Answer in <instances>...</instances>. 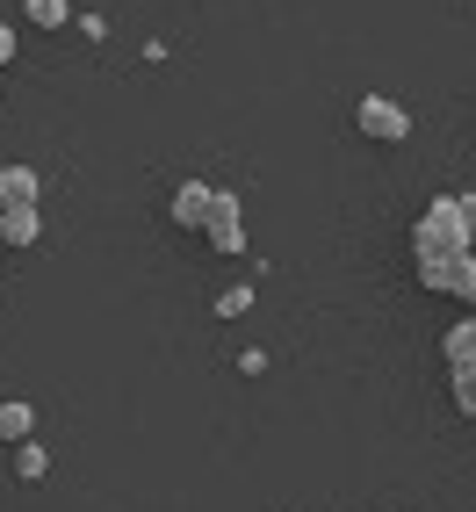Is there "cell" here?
I'll return each instance as SVG.
<instances>
[{"instance_id": "cell-7", "label": "cell", "mask_w": 476, "mask_h": 512, "mask_svg": "<svg viewBox=\"0 0 476 512\" xmlns=\"http://www.w3.org/2000/svg\"><path fill=\"white\" fill-rule=\"evenodd\" d=\"M22 15L37 29H65V22H73V0H22Z\"/></svg>"}, {"instance_id": "cell-5", "label": "cell", "mask_w": 476, "mask_h": 512, "mask_svg": "<svg viewBox=\"0 0 476 512\" xmlns=\"http://www.w3.org/2000/svg\"><path fill=\"white\" fill-rule=\"evenodd\" d=\"M44 181H37V166H0V210H15V202H37Z\"/></svg>"}, {"instance_id": "cell-9", "label": "cell", "mask_w": 476, "mask_h": 512, "mask_svg": "<svg viewBox=\"0 0 476 512\" xmlns=\"http://www.w3.org/2000/svg\"><path fill=\"white\" fill-rule=\"evenodd\" d=\"M448 296L476 303V253H455V260H448Z\"/></svg>"}, {"instance_id": "cell-13", "label": "cell", "mask_w": 476, "mask_h": 512, "mask_svg": "<svg viewBox=\"0 0 476 512\" xmlns=\"http://www.w3.org/2000/svg\"><path fill=\"white\" fill-rule=\"evenodd\" d=\"M455 202H462V217H469V224H476V188H469V195H455Z\"/></svg>"}, {"instance_id": "cell-1", "label": "cell", "mask_w": 476, "mask_h": 512, "mask_svg": "<svg viewBox=\"0 0 476 512\" xmlns=\"http://www.w3.org/2000/svg\"><path fill=\"white\" fill-rule=\"evenodd\" d=\"M469 238H476V224L462 217V202H455V195H433V202H426V217L412 224V260H448V253H469Z\"/></svg>"}, {"instance_id": "cell-12", "label": "cell", "mask_w": 476, "mask_h": 512, "mask_svg": "<svg viewBox=\"0 0 476 512\" xmlns=\"http://www.w3.org/2000/svg\"><path fill=\"white\" fill-rule=\"evenodd\" d=\"M0 65H15V29L0 22Z\"/></svg>"}, {"instance_id": "cell-6", "label": "cell", "mask_w": 476, "mask_h": 512, "mask_svg": "<svg viewBox=\"0 0 476 512\" xmlns=\"http://www.w3.org/2000/svg\"><path fill=\"white\" fill-rule=\"evenodd\" d=\"M448 390H455V412L476 419V361H455L448 368Z\"/></svg>"}, {"instance_id": "cell-8", "label": "cell", "mask_w": 476, "mask_h": 512, "mask_svg": "<svg viewBox=\"0 0 476 512\" xmlns=\"http://www.w3.org/2000/svg\"><path fill=\"white\" fill-rule=\"evenodd\" d=\"M44 469H51V455L37 448V440H15V476L22 484H44Z\"/></svg>"}, {"instance_id": "cell-11", "label": "cell", "mask_w": 476, "mask_h": 512, "mask_svg": "<svg viewBox=\"0 0 476 512\" xmlns=\"http://www.w3.org/2000/svg\"><path fill=\"white\" fill-rule=\"evenodd\" d=\"M253 311V289H224L217 296V318H246Z\"/></svg>"}, {"instance_id": "cell-10", "label": "cell", "mask_w": 476, "mask_h": 512, "mask_svg": "<svg viewBox=\"0 0 476 512\" xmlns=\"http://www.w3.org/2000/svg\"><path fill=\"white\" fill-rule=\"evenodd\" d=\"M440 354H448V368H455V361H476V318H462L448 339H440Z\"/></svg>"}, {"instance_id": "cell-14", "label": "cell", "mask_w": 476, "mask_h": 512, "mask_svg": "<svg viewBox=\"0 0 476 512\" xmlns=\"http://www.w3.org/2000/svg\"><path fill=\"white\" fill-rule=\"evenodd\" d=\"M0 419H8V397H0Z\"/></svg>"}, {"instance_id": "cell-4", "label": "cell", "mask_w": 476, "mask_h": 512, "mask_svg": "<svg viewBox=\"0 0 476 512\" xmlns=\"http://www.w3.org/2000/svg\"><path fill=\"white\" fill-rule=\"evenodd\" d=\"M0 238L22 253V246H37L44 238V217H37V202H15V210H0Z\"/></svg>"}, {"instance_id": "cell-2", "label": "cell", "mask_w": 476, "mask_h": 512, "mask_svg": "<svg viewBox=\"0 0 476 512\" xmlns=\"http://www.w3.org/2000/svg\"><path fill=\"white\" fill-rule=\"evenodd\" d=\"M354 130H361V138H376V145H404V138H412V116H404L390 94H361L354 101Z\"/></svg>"}, {"instance_id": "cell-3", "label": "cell", "mask_w": 476, "mask_h": 512, "mask_svg": "<svg viewBox=\"0 0 476 512\" xmlns=\"http://www.w3.org/2000/svg\"><path fill=\"white\" fill-rule=\"evenodd\" d=\"M210 210H217V181H181V188H174V224H181V231H202V224H210Z\"/></svg>"}]
</instances>
